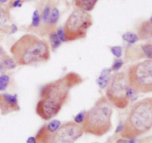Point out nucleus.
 Wrapping results in <instances>:
<instances>
[{
    "mask_svg": "<svg viewBox=\"0 0 152 143\" xmlns=\"http://www.w3.org/2000/svg\"><path fill=\"white\" fill-rule=\"evenodd\" d=\"M83 79L76 72H69L56 80L42 86L36 113L43 120L56 117L69 99L71 90L82 84Z\"/></svg>",
    "mask_w": 152,
    "mask_h": 143,
    "instance_id": "nucleus-1",
    "label": "nucleus"
},
{
    "mask_svg": "<svg viewBox=\"0 0 152 143\" xmlns=\"http://www.w3.org/2000/svg\"><path fill=\"white\" fill-rule=\"evenodd\" d=\"M16 65L30 66L47 62L50 58V45L45 39L33 34H25L10 47Z\"/></svg>",
    "mask_w": 152,
    "mask_h": 143,
    "instance_id": "nucleus-2",
    "label": "nucleus"
},
{
    "mask_svg": "<svg viewBox=\"0 0 152 143\" xmlns=\"http://www.w3.org/2000/svg\"><path fill=\"white\" fill-rule=\"evenodd\" d=\"M152 128V97L137 101L132 105L123 128L120 133L122 138L135 139L146 133Z\"/></svg>",
    "mask_w": 152,
    "mask_h": 143,
    "instance_id": "nucleus-3",
    "label": "nucleus"
},
{
    "mask_svg": "<svg viewBox=\"0 0 152 143\" xmlns=\"http://www.w3.org/2000/svg\"><path fill=\"white\" fill-rule=\"evenodd\" d=\"M113 109L111 103L105 96L97 99L94 105L86 111L81 126L84 133L95 136H102L112 128Z\"/></svg>",
    "mask_w": 152,
    "mask_h": 143,
    "instance_id": "nucleus-4",
    "label": "nucleus"
},
{
    "mask_svg": "<svg viewBox=\"0 0 152 143\" xmlns=\"http://www.w3.org/2000/svg\"><path fill=\"white\" fill-rule=\"evenodd\" d=\"M84 134L80 125L67 122L61 125L56 131L51 133L43 125L36 134L37 143H75Z\"/></svg>",
    "mask_w": 152,
    "mask_h": 143,
    "instance_id": "nucleus-5",
    "label": "nucleus"
},
{
    "mask_svg": "<svg viewBox=\"0 0 152 143\" xmlns=\"http://www.w3.org/2000/svg\"><path fill=\"white\" fill-rule=\"evenodd\" d=\"M129 85L137 93L152 92V60L139 62L131 65L128 70Z\"/></svg>",
    "mask_w": 152,
    "mask_h": 143,
    "instance_id": "nucleus-6",
    "label": "nucleus"
},
{
    "mask_svg": "<svg viewBox=\"0 0 152 143\" xmlns=\"http://www.w3.org/2000/svg\"><path fill=\"white\" fill-rule=\"evenodd\" d=\"M92 25L93 19L89 12L79 8L74 10L64 24L63 30L66 42L85 39Z\"/></svg>",
    "mask_w": 152,
    "mask_h": 143,
    "instance_id": "nucleus-7",
    "label": "nucleus"
},
{
    "mask_svg": "<svg viewBox=\"0 0 152 143\" xmlns=\"http://www.w3.org/2000/svg\"><path fill=\"white\" fill-rule=\"evenodd\" d=\"M130 86L126 72H116L111 75V81L106 88L105 97L115 108L125 109L129 106Z\"/></svg>",
    "mask_w": 152,
    "mask_h": 143,
    "instance_id": "nucleus-8",
    "label": "nucleus"
},
{
    "mask_svg": "<svg viewBox=\"0 0 152 143\" xmlns=\"http://www.w3.org/2000/svg\"><path fill=\"white\" fill-rule=\"evenodd\" d=\"M20 110L18 96L8 93H0V111L1 115H7Z\"/></svg>",
    "mask_w": 152,
    "mask_h": 143,
    "instance_id": "nucleus-9",
    "label": "nucleus"
},
{
    "mask_svg": "<svg viewBox=\"0 0 152 143\" xmlns=\"http://www.w3.org/2000/svg\"><path fill=\"white\" fill-rule=\"evenodd\" d=\"M137 36L140 40H149L152 39V24L150 21H145L139 25Z\"/></svg>",
    "mask_w": 152,
    "mask_h": 143,
    "instance_id": "nucleus-10",
    "label": "nucleus"
},
{
    "mask_svg": "<svg viewBox=\"0 0 152 143\" xmlns=\"http://www.w3.org/2000/svg\"><path fill=\"white\" fill-rule=\"evenodd\" d=\"M111 71L110 68H105L101 71L100 74L96 79V82L99 88L105 89L109 85L111 79Z\"/></svg>",
    "mask_w": 152,
    "mask_h": 143,
    "instance_id": "nucleus-11",
    "label": "nucleus"
},
{
    "mask_svg": "<svg viewBox=\"0 0 152 143\" xmlns=\"http://www.w3.org/2000/svg\"><path fill=\"white\" fill-rule=\"evenodd\" d=\"M98 1L99 0H74L76 7L87 12L91 11Z\"/></svg>",
    "mask_w": 152,
    "mask_h": 143,
    "instance_id": "nucleus-12",
    "label": "nucleus"
},
{
    "mask_svg": "<svg viewBox=\"0 0 152 143\" xmlns=\"http://www.w3.org/2000/svg\"><path fill=\"white\" fill-rule=\"evenodd\" d=\"M16 63L13 57L4 54L0 56V70H13L16 67Z\"/></svg>",
    "mask_w": 152,
    "mask_h": 143,
    "instance_id": "nucleus-13",
    "label": "nucleus"
},
{
    "mask_svg": "<svg viewBox=\"0 0 152 143\" xmlns=\"http://www.w3.org/2000/svg\"><path fill=\"white\" fill-rule=\"evenodd\" d=\"M59 10H58L57 7H53V8H52L51 11H50V18H49V22H48L49 28H50L51 31H54L53 28H54V27L56 26V25L57 24L58 20H59Z\"/></svg>",
    "mask_w": 152,
    "mask_h": 143,
    "instance_id": "nucleus-14",
    "label": "nucleus"
},
{
    "mask_svg": "<svg viewBox=\"0 0 152 143\" xmlns=\"http://www.w3.org/2000/svg\"><path fill=\"white\" fill-rule=\"evenodd\" d=\"M10 19V11L7 6L0 4V25H3Z\"/></svg>",
    "mask_w": 152,
    "mask_h": 143,
    "instance_id": "nucleus-15",
    "label": "nucleus"
},
{
    "mask_svg": "<svg viewBox=\"0 0 152 143\" xmlns=\"http://www.w3.org/2000/svg\"><path fill=\"white\" fill-rule=\"evenodd\" d=\"M48 38L50 43V46H51L53 50H56V48H58L62 45V42L59 39L57 34H56V32L55 31H53L50 33H49Z\"/></svg>",
    "mask_w": 152,
    "mask_h": 143,
    "instance_id": "nucleus-16",
    "label": "nucleus"
},
{
    "mask_svg": "<svg viewBox=\"0 0 152 143\" xmlns=\"http://www.w3.org/2000/svg\"><path fill=\"white\" fill-rule=\"evenodd\" d=\"M122 38L125 42H128L129 44H135L140 40L137 34L133 32H126L123 34Z\"/></svg>",
    "mask_w": 152,
    "mask_h": 143,
    "instance_id": "nucleus-17",
    "label": "nucleus"
},
{
    "mask_svg": "<svg viewBox=\"0 0 152 143\" xmlns=\"http://www.w3.org/2000/svg\"><path fill=\"white\" fill-rule=\"evenodd\" d=\"M40 25H41V15L38 10H36L33 13L32 21H31V24L28 28L29 29H31V28L37 29V28H39Z\"/></svg>",
    "mask_w": 152,
    "mask_h": 143,
    "instance_id": "nucleus-18",
    "label": "nucleus"
},
{
    "mask_svg": "<svg viewBox=\"0 0 152 143\" xmlns=\"http://www.w3.org/2000/svg\"><path fill=\"white\" fill-rule=\"evenodd\" d=\"M140 49L145 57L152 60V42H147L145 44L141 45Z\"/></svg>",
    "mask_w": 152,
    "mask_h": 143,
    "instance_id": "nucleus-19",
    "label": "nucleus"
},
{
    "mask_svg": "<svg viewBox=\"0 0 152 143\" xmlns=\"http://www.w3.org/2000/svg\"><path fill=\"white\" fill-rule=\"evenodd\" d=\"M45 125L46 128H47V129L49 131L51 132V133H53V132L56 131L59 129V128L60 127L61 125H62V123H61L59 120H53Z\"/></svg>",
    "mask_w": 152,
    "mask_h": 143,
    "instance_id": "nucleus-20",
    "label": "nucleus"
},
{
    "mask_svg": "<svg viewBox=\"0 0 152 143\" xmlns=\"http://www.w3.org/2000/svg\"><path fill=\"white\" fill-rule=\"evenodd\" d=\"M10 77L7 74L0 76V91H4L8 87L10 83Z\"/></svg>",
    "mask_w": 152,
    "mask_h": 143,
    "instance_id": "nucleus-21",
    "label": "nucleus"
},
{
    "mask_svg": "<svg viewBox=\"0 0 152 143\" xmlns=\"http://www.w3.org/2000/svg\"><path fill=\"white\" fill-rule=\"evenodd\" d=\"M124 65V62L121 59H114V62L112 64V66L110 68V70L111 71V72H118L120 69L122 68V67Z\"/></svg>",
    "mask_w": 152,
    "mask_h": 143,
    "instance_id": "nucleus-22",
    "label": "nucleus"
},
{
    "mask_svg": "<svg viewBox=\"0 0 152 143\" xmlns=\"http://www.w3.org/2000/svg\"><path fill=\"white\" fill-rule=\"evenodd\" d=\"M111 53L116 57V59H120L123 55V47L121 46H112L110 47Z\"/></svg>",
    "mask_w": 152,
    "mask_h": 143,
    "instance_id": "nucleus-23",
    "label": "nucleus"
},
{
    "mask_svg": "<svg viewBox=\"0 0 152 143\" xmlns=\"http://www.w3.org/2000/svg\"><path fill=\"white\" fill-rule=\"evenodd\" d=\"M86 114V111H80V113H78V114L75 116V117H74V123L81 125L82 123H83V121H84Z\"/></svg>",
    "mask_w": 152,
    "mask_h": 143,
    "instance_id": "nucleus-24",
    "label": "nucleus"
},
{
    "mask_svg": "<svg viewBox=\"0 0 152 143\" xmlns=\"http://www.w3.org/2000/svg\"><path fill=\"white\" fill-rule=\"evenodd\" d=\"M56 32V34H57L58 37H59V39L61 40L62 42H66V39H65V33H64L63 28H59Z\"/></svg>",
    "mask_w": 152,
    "mask_h": 143,
    "instance_id": "nucleus-25",
    "label": "nucleus"
},
{
    "mask_svg": "<svg viewBox=\"0 0 152 143\" xmlns=\"http://www.w3.org/2000/svg\"><path fill=\"white\" fill-rule=\"evenodd\" d=\"M23 4V0H12L10 3V7H20Z\"/></svg>",
    "mask_w": 152,
    "mask_h": 143,
    "instance_id": "nucleus-26",
    "label": "nucleus"
},
{
    "mask_svg": "<svg viewBox=\"0 0 152 143\" xmlns=\"http://www.w3.org/2000/svg\"><path fill=\"white\" fill-rule=\"evenodd\" d=\"M115 143H136L134 139H125V138H121L116 141Z\"/></svg>",
    "mask_w": 152,
    "mask_h": 143,
    "instance_id": "nucleus-27",
    "label": "nucleus"
},
{
    "mask_svg": "<svg viewBox=\"0 0 152 143\" xmlns=\"http://www.w3.org/2000/svg\"><path fill=\"white\" fill-rule=\"evenodd\" d=\"M123 123L120 122V124H119L118 126H117L115 133H121V131H123Z\"/></svg>",
    "mask_w": 152,
    "mask_h": 143,
    "instance_id": "nucleus-28",
    "label": "nucleus"
},
{
    "mask_svg": "<svg viewBox=\"0 0 152 143\" xmlns=\"http://www.w3.org/2000/svg\"><path fill=\"white\" fill-rule=\"evenodd\" d=\"M27 143H37L35 136H30L27 140Z\"/></svg>",
    "mask_w": 152,
    "mask_h": 143,
    "instance_id": "nucleus-29",
    "label": "nucleus"
},
{
    "mask_svg": "<svg viewBox=\"0 0 152 143\" xmlns=\"http://www.w3.org/2000/svg\"><path fill=\"white\" fill-rule=\"evenodd\" d=\"M4 54H5V53H4V51L3 50V49L0 47V56H3Z\"/></svg>",
    "mask_w": 152,
    "mask_h": 143,
    "instance_id": "nucleus-30",
    "label": "nucleus"
},
{
    "mask_svg": "<svg viewBox=\"0 0 152 143\" xmlns=\"http://www.w3.org/2000/svg\"><path fill=\"white\" fill-rule=\"evenodd\" d=\"M7 1H8V0H0V4H4V3L7 2Z\"/></svg>",
    "mask_w": 152,
    "mask_h": 143,
    "instance_id": "nucleus-31",
    "label": "nucleus"
},
{
    "mask_svg": "<svg viewBox=\"0 0 152 143\" xmlns=\"http://www.w3.org/2000/svg\"><path fill=\"white\" fill-rule=\"evenodd\" d=\"M150 22H151V23L152 24V16H151V19H150Z\"/></svg>",
    "mask_w": 152,
    "mask_h": 143,
    "instance_id": "nucleus-32",
    "label": "nucleus"
},
{
    "mask_svg": "<svg viewBox=\"0 0 152 143\" xmlns=\"http://www.w3.org/2000/svg\"><path fill=\"white\" fill-rule=\"evenodd\" d=\"M25 1H29V0H25Z\"/></svg>",
    "mask_w": 152,
    "mask_h": 143,
    "instance_id": "nucleus-33",
    "label": "nucleus"
}]
</instances>
